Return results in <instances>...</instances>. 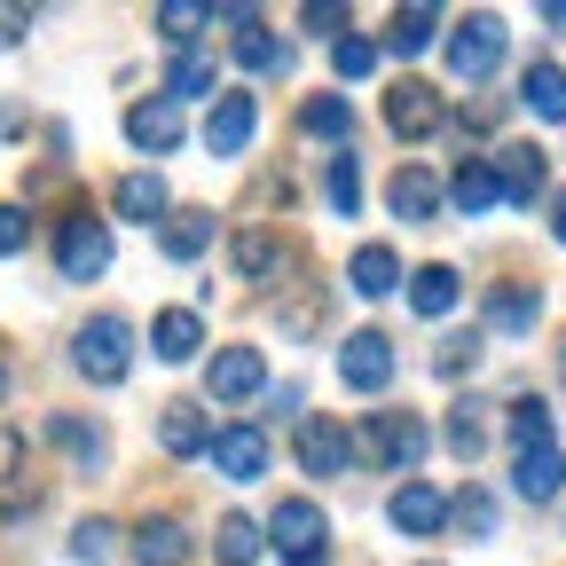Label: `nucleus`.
Returning <instances> with one entry per match:
<instances>
[{
    "label": "nucleus",
    "mask_w": 566,
    "mask_h": 566,
    "mask_svg": "<svg viewBox=\"0 0 566 566\" xmlns=\"http://www.w3.org/2000/svg\"><path fill=\"white\" fill-rule=\"evenodd\" d=\"M71 363H80L87 386H118V378L134 370V331H126L118 315H87L80 338H71Z\"/></svg>",
    "instance_id": "f257e3e1"
},
{
    "label": "nucleus",
    "mask_w": 566,
    "mask_h": 566,
    "mask_svg": "<svg viewBox=\"0 0 566 566\" xmlns=\"http://www.w3.org/2000/svg\"><path fill=\"white\" fill-rule=\"evenodd\" d=\"M205 87H212V63H205L197 48H181V55H174V71H166V95H174V103H189V95H205Z\"/></svg>",
    "instance_id": "c9c22d12"
},
{
    "label": "nucleus",
    "mask_w": 566,
    "mask_h": 566,
    "mask_svg": "<svg viewBox=\"0 0 566 566\" xmlns=\"http://www.w3.org/2000/svg\"><path fill=\"white\" fill-rule=\"evenodd\" d=\"M24 244H32V221H24L17 205H0V260H17Z\"/></svg>",
    "instance_id": "79ce46f5"
},
{
    "label": "nucleus",
    "mask_w": 566,
    "mask_h": 566,
    "mask_svg": "<svg viewBox=\"0 0 566 566\" xmlns=\"http://www.w3.org/2000/svg\"><path fill=\"white\" fill-rule=\"evenodd\" d=\"M520 95H527V111H535V118L566 126V71H558V63H527V80H520Z\"/></svg>",
    "instance_id": "393cba45"
},
{
    "label": "nucleus",
    "mask_w": 566,
    "mask_h": 566,
    "mask_svg": "<svg viewBox=\"0 0 566 566\" xmlns=\"http://www.w3.org/2000/svg\"><path fill=\"white\" fill-rule=\"evenodd\" d=\"M300 24L307 32H346V9H338V0H315V9H300Z\"/></svg>",
    "instance_id": "37998d69"
},
{
    "label": "nucleus",
    "mask_w": 566,
    "mask_h": 566,
    "mask_svg": "<svg viewBox=\"0 0 566 566\" xmlns=\"http://www.w3.org/2000/svg\"><path fill=\"white\" fill-rule=\"evenodd\" d=\"M158 244H166V260H205V244H212V212H205V205L166 212V221H158Z\"/></svg>",
    "instance_id": "2eb2a0df"
},
{
    "label": "nucleus",
    "mask_w": 566,
    "mask_h": 566,
    "mask_svg": "<svg viewBox=\"0 0 566 566\" xmlns=\"http://www.w3.org/2000/svg\"><path fill=\"white\" fill-rule=\"evenodd\" d=\"M323 189H331V205H338V212H363V166H354V158H331Z\"/></svg>",
    "instance_id": "4c0bfd02"
},
{
    "label": "nucleus",
    "mask_w": 566,
    "mask_h": 566,
    "mask_svg": "<svg viewBox=\"0 0 566 566\" xmlns=\"http://www.w3.org/2000/svg\"><path fill=\"white\" fill-rule=\"evenodd\" d=\"M237 275H244V283L292 275V244H283L275 229H237Z\"/></svg>",
    "instance_id": "4468645a"
},
{
    "label": "nucleus",
    "mask_w": 566,
    "mask_h": 566,
    "mask_svg": "<svg viewBox=\"0 0 566 566\" xmlns=\"http://www.w3.org/2000/svg\"><path fill=\"white\" fill-rule=\"evenodd\" d=\"M543 17H551V24H558V32H566V0H551V9H543Z\"/></svg>",
    "instance_id": "49530a36"
},
{
    "label": "nucleus",
    "mask_w": 566,
    "mask_h": 566,
    "mask_svg": "<svg viewBox=\"0 0 566 566\" xmlns=\"http://www.w3.org/2000/svg\"><path fill=\"white\" fill-rule=\"evenodd\" d=\"M150 346H158V363H189V354L205 346V323H197V307H166V315L150 323Z\"/></svg>",
    "instance_id": "412c9836"
},
{
    "label": "nucleus",
    "mask_w": 566,
    "mask_h": 566,
    "mask_svg": "<svg viewBox=\"0 0 566 566\" xmlns=\"http://www.w3.org/2000/svg\"><path fill=\"white\" fill-rule=\"evenodd\" d=\"M111 205L126 212V221H166V212H174V205H166V181H158V174H126V181L111 189Z\"/></svg>",
    "instance_id": "a878e982"
},
{
    "label": "nucleus",
    "mask_w": 566,
    "mask_h": 566,
    "mask_svg": "<svg viewBox=\"0 0 566 566\" xmlns=\"http://www.w3.org/2000/svg\"><path fill=\"white\" fill-rule=\"evenodd\" d=\"M495 63H504V24H495V17H464V24L449 32V71L480 87Z\"/></svg>",
    "instance_id": "39448f33"
},
{
    "label": "nucleus",
    "mask_w": 566,
    "mask_h": 566,
    "mask_svg": "<svg viewBox=\"0 0 566 566\" xmlns=\"http://www.w3.org/2000/svg\"><path fill=\"white\" fill-rule=\"evenodd\" d=\"M346 126H354V111H346L338 95H315V103H300V134H315V142H346Z\"/></svg>",
    "instance_id": "2f4dec72"
},
{
    "label": "nucleus",
    "mask_w": 566,
    "mask_h": 566,
    "mask_svg": "<svg viewBox=\"0 0 566 566\" xmlns=\"http://www.w3.org/2000/svg\"><path fill=\"white\" fill-rule=\"evenodd\" d=\"M24 24H32V17H24V9H0V48H9V40H17V32H24Z\"/></svg>",
    "instance_id": "c03bdc74"
},
{
    "label": "nucleus",
    "mask_w": 566,
    "mask_h": 566,
    "mask_svg": "<svg viewBox=\"0 0 566 566\" xmlns=\"http://www.w3.org/2000/svg\"><path fill=\"white\" fill-rule=\"evenodd\" d=\"M386 512H394L401 535H441V527H449V495H441V488H424V480H401Z\"/></svg>",
    "instance_id": "9d476101"
},
{
    "label": "nucleus",
    "mask_w": 566,
    "mask_h": 566,
    "mask_svg": "<svg viewBox=\"0 0 566 566\" xmlns=\"http://www.w3.org/2000/svg\"><path fill=\"white\" fill-rule=\"evenodd\" d=\"M386 205H394V221H433V212H441V181L424 166H401L394 189H386Z\"/></svg>",
    "instance_id": "dca6fc26"
},
{
    "label": "nucleus",
    "mask_w": 566,
    "mask_h": 566,
    "mask_svg": "<svg viewBox=\"0 0 566 566\" xmlns=\"http://www.w3.org/2000/svg\"><path fill=\"white\" fill-rule=\"evenodd\" d=\"M512 449H551V409H543L535 394L512 401Z\"/></svg>",
    "instance_id": "473e14b6"
},
{
    "label": "nucleus",
    "mask_w": 566,
    "mask_h": 566,
    "mask_svg": "<svg viewBox=\"0 0 566 566\" xmlns=\"http://www.w3.org/2000/svg\"><path fill=\"white\" fill-rule=\"evenodd\" d=\"M268 543L292 558V566H315V558H323V543H331L323 504H307V495H283V504L268 512Z\"/></svg>",
    "instance_id": "7ed1b4c3"
},
{
    "label": "nucleus",
    "mask_w": 566,
    "mask_h": 566,
    "mask_svg": "<svg viewBox=\"0 0 566 566\" xmlns=\"http://www.w3.org/2000/svg\"><path fill=\"white\" fill-rule=\"evenodd\" d=\"M134 558H142V566H181V558H189L181 520H142V527H134Z\"/></svg>",
    "instance_id": "b1692460"
},
{
    "label": "nucleus",
    "mask_w": 566,
    "mask_h": 566,
    "mask_svg": "<svg viewBox=\"0 0 566 566\" xmlns=\"http://www.w3.org/2000/svg\"><path fill=\"white\" fill-rule=\"evenodd\" d=\"M551 237H558V244H566V189H558V197H551Z\"/></svg>",
    "instance_id": "a18cd8bd"
},
{
    "label": "nucleus",
    "mask_w": 566,
    "mask_h": 566,
    "mask_svg": "<svg viewBox=\"0 0 566 566\" xmlns=\"http://www.w3.org/2000/svg\"><path fill=\"white\" fill-rule=\"evenodd\" d=\"M212 464H221V480H260L268 472V433H260V424H229V433H212Z\"/></svg>",
    "instance_id": "ddd939ff"
},
{
    "label": "nucleus",
    "mask_w": 566,
    "mask_h": 566,
    "mask_svg": "<svg viewBox=\"0 0 566 566\" xmlns=\"http://www.w3.org/2000/svg\"><path fill=\"white\" fill-rule=\"evenodd\" d=\"M457 300H464V275H457V268H417V275H409V307H417L424 323H441Z\"/></svg>",
    "instance_id": "a211bd4d"
},
{
    "label": "nucleus",
    "mask_w": 566,
    "mask_h": 566,
    "mask_svg": "<svg viewBox=\"0 0 566 566\" xmlns=\"http://www.w3.org/2000/svg\"><path fill=\"white\" fill-rule=\"evenodd\" d=\"M260 386H268L260 346H221V354H212V370H205V394L212 401H252Z\"/></svg>",
    "instance_id": "1a4fd4ad"
},
{
    "label": "nucleus",
    "mask_w": 566,
    "mask_h": 566,
    "mask_svg": "<svg viewBox=\"0 0 566 566\" xmlns=\"http://www.w3.org/2000/svg\"><path fill=\"white\" fill-rule=\"evenodd\" d=\"M441 118H449V111H441V95L424 87V80H394V87H386V126H394L401 142H424Z\"/></svg>",
    "instance_id": "6e6552de"
},
{
    "label": "nucleus",
    "mask_w": 566,
    "mask_h": 566,
    "mask_svg": "<svg viewBox=\"0 0 566 566\" xmlns=\"http://www.w3.org/2000/svg\"><path fill=\"white\" fill-rule=\"evenodd\" d=\"M221 17L237 24V63H244V71H283V40H275L252 9H221Z\"/></svg>",
    "instance_id": "6ab92c4d"
},
{
    "label": "nucleus",
    "mask_w": 566,
    "mask_h": 566,
    "mask_svg": "<svg viewBox=\"0 0 566 566\" xmlns=\"http://www.w3.org/2000/svg\"><path fill=\"white\" fill-rule=\"evenodd\" d=\"M449 449H457L464 464L488 449V417H480V401H457V409H449Z\"/></svg>",
    "instance_id": "72a5a7b5"
},
{
    "label": "nucleus",
    "mask_w": 566,
    "mask_h": 566,
    "mask_svg": "<svg viewBox=\"0 0 566 566\" xmlns=\"http://www.w3.org/2000/svg\"><path fill=\"white\" fill-rule=\"evenodd\" d=\"M338 378H346L354 394H386V386H394V338H386V331H354V338L338 346Z\"/></svg>",
    "instance_id": "423d86ee"
},
{
    "label": "nucleus",
    "mask_w": 566,
    "mask_h": 566,
    "mask_svg": "<svg viewBox=\"0 0 566 566\" xmlns=\"http://www.w3.org/2000/svg\"><path fill=\"white\" fill-rule=\"evenodd\" d=\"M260 543H268V535H260V520H244V512H229V520H221V535H212L221 566H252V558H260Z\"/></svg>",
    "instance_id": "c756f323"
},
{
    "label": "nucleus",
    "mask_w": 566,
    "mask_h": 566,
    "mask_svg": "<svg viewBox=\"0 0 566 566\" xmlns=\"http://www.w3.org/2000/svg\"><path fill=\"white\" fill-rule=\"evenodd\" d=\"M0 394H9V363H0Z\"/></svg>",
    "instance_id": "de8ad7c7"
},
{
    "label": "nucleus",
    "mask_w": 566,
    "mask_h": 566,
    "mask_svg": "<svg viewBox=\"0 0 566 566\" xmlns=\"http://www.w3.org/2000/svg\"><path fill=\"white\" fill-rule=\"evenodd\" d=\"M300 464L307 472H346L354 464V433H346V424H331V417H300Z\"/></svg>",
    "instance_id": "9b49d317"
},
{
    "label": "nucleus",
    "mask_w": 566,
    "mask_h": 566,
    "mask_svg": "<svg viewBox=\"0 0 566 566\" xmlns=\"http://www.w3.org/2000/svg\"><path fill=\"white\" fill-rule=\"evenodd\" d=\"M472 363H480V331H449L441 354H433V370H441V378H464Z\"/></svg>",
    "instance_id": "58836bf2"
},
{
    "label": "nucleus",
    "mask_w": 566,
    "mask_h": 566,
    "mask_svg": "<svg viewBox=\"0 0 566 566\" xmlns=\"http://www.w3.org/2000/svg\"><path fill=\"white\" fill-rule=\"evenodd\" d=\"M512 480H520V495H527V504H551V495L566 488V457H558V441H551V449H520Z\"/></svg>",
    "instance_id": "f3484780"
},
{
    "label": "nucleus",
    "mask_w": 566,
    "mask_h": 566,
    "mask_svg": "<svg viewBox=\"0 0 566 566\" xmlns=\"http://www.w3.org/2000/svg\"><path fill=\"white\" fill-rule=\"evenodd\" d=\"M118 551V527L111 520H80V535H71V558H80V566H103Z\"/></svg>",
    "instance_id": "e433bc0d"
},
{
    "label": "nucleus",
    "mask_w": 566,
    "mask_h": 566,
    "mask_svg": "<svg viewBox=\"0 0 566 566\" xmlns=\"http://www.w3.org/2000/svg\"><path fill=\"white\" fill-rule=\"evenodd\" d=\"M48 441H55V449H71L87 472L103 464V433H95V424H80V417H55V424H48Z\"/></svg>",
    "instance_id": "f704fd0d"
},
{
    "label": "nucleus",
    "mask_w": 566,
    "mask_h": 566,
    "mask_svg": "<svg viewBox=\"0 0 566 566\" xmlns=\"http://www.w3.org/2000/svg\"><path fill=\"white\" fill-rule=\"evenodd\" d=\"M495 181H504L512 205H535L543 197V150H535V142H512V150L495 158Z\"/></svg>",
    "instance_id": "aec40b11"
},
{
    "label": "nucleus",
    "mask_w": 566,
    "mask_h": 566,
    "mask_svg": "<svg viewBox=\"0 0 566 566\" xmlns=\"http://www.w3.org/2000/svg\"><path fill=\"white\" fill-rule=\"evenodd\" d=\"M181 134H189V118H181L174 95H142V103L126 111V142H134V150H150V158L181 150Z\"/></svg>",
    "instance_id": "0eeeda50"
},
{
    "label": "nucleus",
    "mask_w": 566,
    "mask_h": 566,
    "mask_svg": "<svg viewBox=\"0 0 566 566\" xmlns=\"http://www.w3.org/2000/svg\"><path fill=\"white\" fill-rule=\"evenodd\" d=\"M252 126H260V103H252V95H221V103H212V118H205V150H212V158H237L244 142H252Z\"/></svg>",
    "instance_id": "f8f14e48"
},
{
    "label": "nucleus",
    "mask_w": 566,
    "mask_h": 566,
    "mask_svg": "<svg viewBox=\"0 0 566 566\" xmlns=\"http://www.w3.org/2000/svg\"><path fill=\"white\" fill-rule=\"evenodd\" d=\"M449 527L457 535H495V495L488 488H457L449 495Z\"/></svg>",
    "instance_id": "7c9ffc66"
},
{
    "label": "nucleus",
    "mask_w": 566,
    "mask_h": 566,
    "mask_svg": "<svg viewBox=\"0 0 566 566\" xmlns=\"http://www.w3.org/2000/svg\"><path fill=\"white\" fill-rule=\"evenodd\" d=\"M535 315H543V300H535V283H504V292L488 300V323H495V331H527Z\"/></svg>",
    "instance_id": "c85d7f7f"
},
{
    "label": "nucleus",
    "mask_w": 566,
    "mask_h": 566,
    "mask_svg": "<svg viewBox=\"0 0 566 566\" xmlns=\"http://www.w3.org/2000/svg\"><path fill=\"white\" fill-rule=\"evenodd\" d=\"M449 197H457V212H488V205H504V181H495L488 158H464L457 181H449Z\"/></svg>",
    "instance_id": "bb28decb"
},
{
    "label": "nucleus",
    "mask_w": 566,
    "mask_h": 566,
    "mask_svg": "<svg viewBox=\"0 0 566 566\" xmlns=\"http://www.w3.org/2000/svg\"><path fill=\"white\" fill-rule=\"evenodd\" d=\"M158 24H166V40H197V24H212V9H197V0H166V9H158Z\"/></svg>",
    "instance_id": "ea45409f"
},
{
    "label": "nucleus",
    "mask_w": 566,
    "mask_h": 566,
    "mask_svg": "<svg viewBox=\"0 0 566 566\" xmlns=\"http://www.w3.org/2000/svg\"><path fill=\"white\" fill-rule=\"evenodd\" d=\"M558 370H566V346H558Z\"/></svg>",
    "instance_id": "09e8293b"
},
{
    "label": "nucleus",
    "mask_w": 566,
    "mask_h": 566,
    "mask_svg": "<svg viewBox=\"0 0 566 566\" xmlns=\"http://www.w3.org/2000/svg\"><path fill=\"white\" fill-rule=\"evenodd\" d=\"M433 32H441V9H394L386 48H394V55H424V48H433Z\"/></svg>",
    "instance_id": "cd10ccee"
},
{
    "label": "nucleus",
    "mask_w": 566,
    "mask_h": 566,
    "mask_svg": "<svg viewBox=\"0 0 566 566\" xmlns=\"http://www.w3.org/2000/svg\"><path fill=\"white\" fill-rule=\"evenodd\" d=\"M331 63H338V80H370V71H378V40H338Z\"/></svg>",
    "instance_id": "a19ab883"
},
{
    "label": "nucleus",
    "mask_w": 566,
    "mask_h": 566,
    "mask_svg": "<svg viewBox=\"0 0 566 566\" xmlns=\"http://www.w3.org/2000/svg\"><path fill=\"white\" fill-rule=\"evenodd\" d=\"M354 449H363V464H378V472H409L424 449H433V433H424L409 409H378V417L363 424V441H354Z\"/></svg>",
    "instance_id": "f03ea898"
},
{
    "label": "nucleus",
    "mask_w": 566,
    "mask_h": 566,
    "mask_svg": "<svg viewBox=\"0 0 566 566\" xmlns=\"http://www.w3.org/2000/svg\"><path fill=\"white\" fill-rule=\"evenodd\" d=\"M55 268L71 283H95L111 268V221H95V212H63V229H55Z\"/></svg>",
    "instance_id": "20e7f679"
},
{
    "label": "nucleus",
    "mask_w": 566,
    "mask_h": 566,
    "mask_svg": "<svg viewBox=\"0 0 566 566\" xmlns=\"http://www.w3.org/2000/svg\"><path fill=\"white\" fill-rule=\"evenodd\" d=\"M346 275H354V292H363V300H386L401 283V260H394V244H363L346 260Z\"/></svg>",
    "instance_id": "4be33fe9"
},
{
    "label": "nucleus",
    "mask_w": 566,
    "mask_h": 566,
    "mask_svg": "<svg viewBox=\"0 0 566 566\" xmlns=\"http://www.w3.org/2000/svg\"><path fill=\"white\" fill-rule=\"evenodd\" d=\"M158 441H166L174 457H197V449H212V424H205L197 401H174V409L158 417Z\"/></svg>",
    "instance_id": "5701e85b"
}]
</instances>
